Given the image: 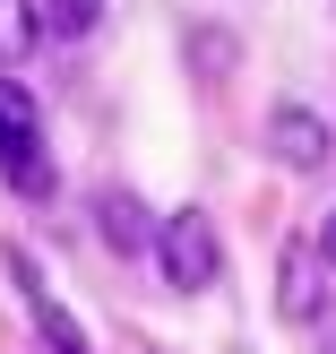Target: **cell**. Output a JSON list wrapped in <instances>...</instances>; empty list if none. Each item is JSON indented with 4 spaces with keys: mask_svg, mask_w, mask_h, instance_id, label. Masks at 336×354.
Here are the masks:
<instances>
[{
    "mask_svg": "<svg viewBox=\"0 0 336 354\" xmlns=\"http://www.w3.org/2000/svg\"><path fill=\"white\" fill-rule=\"evenodd\" d=\"M0 173L26 199H52V156H43V130H34V95L17 78H0Z\"/></svg>",
    "mask_w": 336,
    "mask_h": 354,
    "instance_id": "6da1fadb",
    "label": "cell"
},
{
    "mask_svg": "<svg viewBox=\"0 0 336 354\" xmlns=\"http://www.w3.org/2000/svg\"><path fill=\"white\" fill-rule=\"evenodd\" d=\"M155 259H164V277H172L181 294L216 286L224 251H216V225H207V207H172V216H164V234H155Z\"/></svg>",
    "mask_w": 336,
    "mask_h": 354,
    "instance_id": "7a4b0ae2",
    "label": "cell"
},
{
    "mask_svg": "<svg viewBox=\"0 0 336 354\" xmlns=\"http://www.w3.org/2000/svg\"><path fill=\"white\" fill-rule=\"evenodd\" d=\"M268 147L285 156L293 173H319V165H328V121H319V113H302V104H276V121H268Z\"/></svg>",
    "mask_w": 336,
    "mask_h": 354,
    "instance_id": "3957f363",
    "label": "cell"
},
{
    "mask_svg": "<svg viewBox=\"0 0 336 354\" xmlns=\"http://www.w3.org/2000/svg\"><path fill=\"white\" fill-rule=\"evenodd\" d=\"M319 268H328L319 242H293V251H285V268H276V303H285V320H319Z\"/></svg>",
    "mask_w": 336,
    "mask_h": 354,
    "instance_id": "277c9868",
    "label": "cell"
},
{
    "mask_svg": "<svg viewBox=\"0 0 336 354\" xmlns=\"http://www.w3.org/2000/svg\"><path fill=\"white\" fill-rule=\"evenodd\" d=\"M95 225H103V242H112L121 259H138V251H155V234H164V225H155L147 207L130 199V190H103V199H95Z\"/></svg>",
    "mask_w": 336,
    "mask_h": 354,
    "instance_id": "5b68a950",
    "label": "cell"
},
{
    "mask_svg": "<svg viewBox=\"0 0 336 354\" xmlns=\"http://www.w3.org/2000/svg\"><path fill=\"white\" fill-rule=\"evenodd\" d=\"M34 35H43V26H34V9H26V0H0V69H9V61H26V52H34Z\"/></svg>",
    "mask_w": 336,
    "mask_h": 354,
    "instance_id": "8992f818",
    "label": "cell"
},
{
    "mask_svg": "<svg viewBox=\"0 0 336 354\" xmlns=\"http://www.w3.org/2000/svg\"><path fill=\"white\" fill-rule=\"evenodd\" d=\"M95 17H103V0H43L52 35H95Z\"/></svg>",
    "mask_w": 336,
    "mask_h": 354,
    "instance_id": "52a82bcc",
    "label": "cell"
},
{
    "mask_svg": "<svg viewBox=\"0 0 336 354\" xmlns=\"http://www.w3.org/2000/svg\"><path fill=\"white\" fill-rule=\"evenodd\" d=\"M190 61L199 69H233V35H190Z\"/></svg>",
    "mask_w": 336,
    "mask_h": 354,
    "instance_id": "ba28073f",
    "label": "cell"
},
{
    "mask_svg": "<svg viewBox=\"0 0 336 354\" xmlns=\"http://www.w3.org/2000/svg\"><path fill=\"white\" fill-rule=\"evenodd\" d=\"M319 251H328V268H336V207L319 216Z\"/></svg>",
    "mask_w": 336,
    "mask_h": 354,
    "instance_id": "9c48e42d",
    "label": "cell"
}]
</instances>
